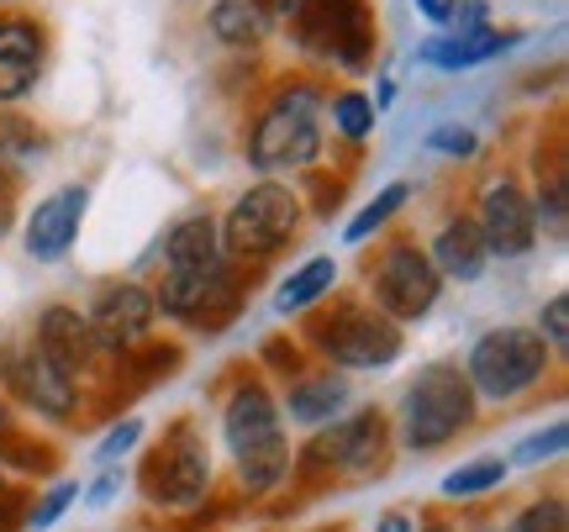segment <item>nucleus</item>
Wrapping results in <instances>:
<instances>
[{"label": "nucleus", "mask_w": 569, "mask_h": 532, "mask_svg": "<svg viewBox=\"0 0 569 532\" xmlns=\"http://www.w3.org/2000/svg\"><path fill=\"white\" fill-rule=\"evenodd\" d=\"M322 111L327 96L311 74H284L274 80L269 101L243 132V153L253 169H311L322 159Z\"/></svg>", "instance_id": "nucleus-1"}, {"label": "nucleus", "mask_w": 569, "mask_h": 532, "mask_svg": "<svg viewBox=\"0 0 569 532\" xmlns=\"http://www.w3.org/2000/svg\"><path fill=\"white\" fill-rule=\"evenodd\" d=\"M222 432L227 449L238 459V480L248 495L274 491L284 474H290V449H284V422L280 406L264 385H238L227 395L222 411Z\"/></svg>", "instance_id": "nucleus-2"}, {"label": "nucleus", "mask_w": 569, "mask_h": 532, "mask_svg": "<svg viewBox=\"0 0 569 532\" xmlns=\"http://www.w3.org/2000/svg\"><path fill=\"white\" fill-rule=\"evenodd\" d=\"M290 32L306 59H322L343 74H365L380 53L375 0H301V11L290 17Z\"/></svg>", "instance_id": "nucleus-3"}, {"label": "nucleus", "mask_w": 569, "mask_h": 532, "mask_svg": "<svg viewBox=\"0 0 569 532\" xmlns=\"http://www.w3.org/2000/svg\"><path fill=\"white\" fill-rule=\"evenodd\" d=\"M301 195L280 180H259L248 184L243 195L232 201L222 222V259L227 264H264L274 259L290 238H296V227H301Z\"/></svg>", "instance_id": "nucleus-4"}, {"label": "nucleus", "mask_w": 569, "mask_h": 532, "mask_svg": "<svg viewBox=\"0 0 569 532\" xmlns=\"http://www.w3.org/2000/svg\"><path fill=\"white\" fill-rule=\"evenodd\" d=\"M475 422V390L459 364H427L401 395V443L417 453L443 449Z\"/></svg>", "instance_id": "nucleus-5"}, {"label": "nucleus", "mask_w": 569, "mask_h": 532, "mask_svg": "<svg viewBox=\"0 0 569 532\" xmlns=\"http://www.w3.org/2000/svg\"><path fill=\"white\" fill-rule=\"evenodd\" d=\"M549 374V349L532 328H490L475 338L465 359V380L475 401H517Z\"/></svg>", "instance_id": "nucleus-6"}, {"label": "nucleus", "mask_w": 569, "mask_h": 532, "mask_svg": "<svg viewBox=\"0 0 569 532\" xmlns=\"http://www.w3.org/2000/svg\"><path fill=\"white\" fill-rule=\"evenodd\" d=\"M311 343L338 369H386L407 349L401 328L375 307H365V301H338L332 311H322L311 322Z\"/></svg>", "instance_id": "nucleus-7"}, {"label": "nucleus", "mask_w": 569, "mask_h": 532, "mask_svg": "<svg viewBox=\"0 0 569 532\" xmlns=\"http://www.w3.org/2000/svg\"><path fill=\"white\" fill-rule=\"evenodd\" d=\"M438 295H443V280H438V269L427 259V248L390 243L369 264V307L380 311V317H390L396 328L422 322L427 311L438 307Z\"/></svg>", "instance_id": "nucleus-8"}, {"label": "nucleus", "mask_w": 569, "mask_h": 532, "mask_svg": "<svg viewBox=\"0 0 569 532\" xmlns=\"http://www.w3.org/2000/svg\"><path fill=\"white\" fill-rule=\"evenodd\" d=\"M211 485V453L206 438L196 432V422H174L163 432V443L148 453V470H142V491L153 506H196Z\"/></svg>", "instance_id": "nucleus-9"}, {"label": "nucleus", "mask_w": 569, "mask_h": 532, "mask_svg": "<svg viewBox=\"0 0 569 532\" xmlns=\"http://www.w3.org/2000/svg\"><path fill=\"white\" fill-rule=\"evenodd\" d=\"M390 453V422L386 411H353V416H338L327 428L311 432V443L301 449V470H348V474H365L380 470Z\"/></svg>", "instance_id": "nucleus-10"}, {"label": "nucleus", "mask_w": 569, "mask_h": 532, "mask_svg": "<svg viewBox=\"0 0 569 532\" xmlns=\"http://www.w3.org/2000/svg\"><path fill=\"white\" fill-rule=\"evenodd\" d=\"M469 222L480 227L490 259H522V253H532V243H538L532 201L511 174H501V180H490L486 190H480V205H475Z\"/></svg>", "instance_id": "nucleus-11"}, {"label": "nucleus", "mask_w": 569, "mask_h": 532, "mask_svg": "<svg viewBox=\"0 0 569 532\" xmlns=\"http://www.w3.org/2000/svg\"><path fill=\"white\" fill-rule=\"evenodd\" d=\"M0 380L17 390V395L38 411V416H48V422H69V416H74V406H80V390H74V380H69L59 364H48V359L38 353V343L0 353Z\"/></svg>", "instance_id": "nucleus-12"}, {"label": "nucleus", "mask_w": 569, "mask_h": 532, "mask_svg": "<svg viewBox=\"0 0 569 532\" xmlns=\"http://www.w3.org/2000/svg\"><path fill=\"white\" fill-rule=\"evenodd\" d=\"M48 69V27L21 11H0V106L32 96Z\"/></svg>", "instance_id": "nucleus-13"}, {"label": "nucleus", "mask_w": 569, "mask_h": 532, "mask_svg": "<svg viewBox=\"0 0 569 532\" xmlns=\"http://www.w3.org/2000/svg\"><path fill=\"white\" fill-rule=\"evenodd\" d=\"M153 317H159L153 290L138 285V280H122V285H106L101 295H96V307H90L84 322L96 332V349H132V343L148 338Z\"/></svg>", "instance_id": "nucleus-14"}, {"label": "nucleus", "mask_w": 569, "mask_h": 532, "mask_svg": "<svg viewBox=\"0 0 569 532\" xmlns=\"http://www.w3.org/2000/svg\"><path fill=\"white\" fill-rule=\"evenodd\" d=\"M84 205H90V190H84V184H63V190H53V195H42V201L32 205L21 238H27V253H32L38 264H59L63 253L74 248Z\"/></svg>", "instance_id": "nucleus-15"}, {"label": "nucleus", "mask_w": 569, "mask_h": 532, "mask_svg": "<svg viewBox=\"0 0 569 532\" xmlns=\"http://www.w3.org/2000/svg\"><path fill=\"white\" fill-rule=\"evenodd\" d=\"M522 42V32L517 27H469V32H432V38L417 42V63H427V69H475V63H490L501 59V53H511Z\"/></svg>", "instance_id": "nucleus-16"}, {"label": "nucleus", "mask_w": 569, "mask_h": 532, "mask_svg": "<svg viewBox=\"0 0 569 532\" xmlns=\"http://www.w3.org/2000/svg\"><path fill=\"white\" fill-rule=\"evenodd\" d=\"M38 353L48 359V364H59L69 380H80L84 374V364L96 359V332H90V322H84L74 307H48L38 317Z\"/></svg>", "instance_id": "nucleus-17"}, {"label": "nucleus", "mask_w": 569, "mask_h": 532, "mask_svg": "<svg viewBox=\"0 0 569 532\" xmlns=\"http://www.w3.org/2000/svg\"><path fill=\"white\" fill-rule=\"evenodd\" d=\"M427 259H432V269H438V280H459V285L480 280L486 264H490L486 238H480V227L469 222V217H453V222L438 227V238H432V248H427Z\"/></svg>", "instance_id": "nucleus-18"}, {"label": "nucleus", "mask_w": 569, "mask_h": 532, "mask_svg": "<svg viewBox=\"0 0 569 532\" xmlns=\"http://www.w3.org/2000/svg\"><path fill=\"white\" fill-rule=\"evenodd\" d=\"M163 264L169 274H196V269H217L222 264V238H217V222L196 211V217H180L163 238Z\"/></svg>", "instance_id": "nucleus-19"}, {"label": "nucleus", "mask_w": 569, "mask_h": 532, "mask_svg": "<svg viewBox=\"0 0 569 532\" xmlns=\"http://www.w3.org/2000/svg\"><path fill=\"white\" fill-rule=\"evenodd\" d=\"M353 401V390H348L343 374H301L290 395H284V411H290V422H301V428H327V422H338L343 406Z\"/></svg>", "instance_id": "nucleus-20"}, {"label": "nucleus", "mask_w": 569, "mask_h": 532, "mask_svg": "<svg viewBox=\"0 0 569 532\" xmlns=\"http://www.w3.org/2000/svg\"><path fill=\"white\" fill-rule=\"evenodd\" d=\"M332 285H338V259H332V253H317V259L296 264L280 280V290H274V311H284V317L311 311L322 295H332Z\"/></svg>", "instance_id": "nucleus-21"}, {"label": "nucleus", "mask_w": 569, "mask_h": 532, "mask_svg": "<svg viewBox=\"0 0 569 532\" xmlns=\"http://www.w3.org/2000/svg\"><path fill=\"white\" fill-rule=\"evenodd\" d=\"M206 27H211V38L227 42L232 53H253V48H264V38H269V17L253 0H217V6L206 11Z\"/></svg>", "instance_id": "nucleus-22"}, {"label": "nucleus", "mask_w": 569, "mask_h": 532, "mask_svg": "<svg viewBox=\"0 0 569 532\" xmlns=\"http://www.w3.org/2000/svg\"><path fill=\"white\" fill-rule=\"evenodd\" d=\"M507 459H496V453H486V459H469V464H459V470L443 474V495L448 501H469V495H486L496 491V485H507Z\"/></svg>", "instance_id": "nucleus-23"}, {"label": "nucleus", "mask_w": 569, "mask_h": 532, "mask_svg": "<svg viewBox=\"0 0 569 532\" xmlns=\"http://www.w3.org/2000/svg\"><path fill=\"white\" fill-rule=\"evenodd\" d=\"M322 117H332V132L343 138V143H365L369 132H375V106H369V96L365 90H338L332 101H327V111Z\"/></svg>", "instance_id": "nucleus-24"}, {"label": "nucleus", "mask_w": 569, "mask_h": 532, "mask_svg": "<svg viewBox=\"0 0 569 532\" xmlns=\"http://www.w3.org/2000/svg\"><path fill=\"white\" fill-rule=\"evenodd\" d=\"M42 148H48V138H42L38 122H27V117H0V169L21 174Z\"/></svg>", "instance_id": "nucleus-25"}, {"label": "nucleus", "mask_w": 569, "mask_h": 532, "mask_svg": "<svg viewBox=\"0 0 569 532\" xmlns=\"http://www.w3.org/2000/svg\"><path fill=\"white\" fill-rule=\"evenodd\" d=\"M407 201H411V184H407V180L386 184V190H380V195H375V201H369L365 211H359V217L343 227V243H365V238H375L380 227L396 222V211H401Z\"/></svg>", "instance_id": "nucleus-26"}, {"label": "nucleus", "mask_w": 569, "mask_h": 532, "mask_svg": "<svg viewBox=\"0 0 569 532\" xmlns=\"http://www.w3.org/2000/svg\"><path fill=\"white\" fill-rule=\"evenodd\" d=\"M74 501H80V485H74V480H59V485H53L48 495L27 501V512H21V528H27V532H48L63 512H69V506H74Z\"/></svg>", "instance_id": "nucleus-27"}, {"label": "nucleus", "mask_w": 569, "mask_h": 532, "mask_svg": "<svg viewBox=\"0 0 569 532\" xmlns=\"http://www.w3.org/2000/svg\"><path fill=\"white\" fill-rule=\"evenodd\" d=\"M569 443V428L565 422H549V428L528 432L522 443H517V453H511V464H522V470H538V464H553L559 453H565Z\"/></svg>", "instance_id": "nucleus-28"}, {"label": "nucleus", "mask_w": 569, "mask_h": 532, "mask_svg": "<svg viewBox=\"0 0 569 532\" xmlns=\"http://www.w3.org/2000/svg\"><path fill=\"white\" fill-rule=\"evenodd\" d=\"M427 153H443V159H475L480 153V132L459 122H438L427 132Z\"/></svg>", "instance_id": "nucleus-29"}, {"label": "nucleus", "mask_w": 569, "mask_h": 532, "mask_svg": "<svg viewBox=\"0 0 569 532\" xmlns=\"http://www.w3.org/2000/svg\"><path fill=\"white\" fill-rule=\"evenodd\" d=\"M538 338H543V349L549 353H565L569 349V295H553L549 307L538 311Z\"/></svg>", "instance_id": "nucleus-30"}, {"label": "nucleus", "mask_w": 569, "mask_h": 532, "mask_svg": "<svg viewBox=\"0 0 569 532\" xmlns=\"http://www.w3.org/2000/svg\"><path fill=\"white\" fill-rule=\"evenodd\" d=\"M511 532H569V512L559 495H549V501H532L528 512L511 522Z\"/></svg>", "instance_id": "nucleus-31"}, {"label": "nucleus", "mask_w": 569, "mask_h": 532, "mask_svg": "<svg viewBox=\"0 0 569 532\" xmlns=\"http://www.w3.org/2000/svg\"><path fill=\"white\" fill-rule=\"evenodd\" d=\"M142 443V416H122V422H117V428L106 432L101 443H96V464H117V459H122V453H132Z\"/></svg>", "instance_id": "nucleus-32"}, {"label": "nucleus", "mask_w": 569, "mask_h": 532, "mask_svg": "<svg viewBox=\"0 0 569 532\" xmlns=\"http://www.w3.org/2000/svg\"><path fill=\"white\" fill-rule=\"evenodd\" d=\"M117 495H122V470H117V464H106V470L96 474V485H90V491H80V501L90 506V512H106Z\"/></svg>", "instance_id": "nucleus-33"}, {"label": "nucleus", "mask_w": 569, "mask_h": 532, "mask_svg": "<svg viewBox=\"0 0 569 532\" xmlns=\"http://www.w3.org/2000/svg\"><path fill=\"white\" fill-rule=\"evenodd\" d=\"M21 512H27V501L17 491H0V532H21Z\"/></svg>", "instance_id": "nucleus-34"}, {"label": "nucleus", "mask_w": 569, "mask_h": 532, "mask_svg": "<svg viewBox=\"0 0 569 532\" xmlns=\"http://www.w3.org/2000/svg\"><path fill=\"white\" fill-rule=\"evenodd\" d=\"M411 6H417V11L438 27V32H443L448 21H453V11H459V0H411Z\"/></svg>", "instance_id": "nucleus-35"}, {"label": "nucleus", "mask_w": 569, "mask_h": 532, "mask_svg": "<svg viewBox=\"0 0 569 532\" xmlns=\"http://www.w3.org/2000/svg\"><path fill=\"white\" fill-rule=\"evenodd\" d=\"M253 6H259L269 21H290L296 11H301V0H253Z\"/></svg>", "instance_id": "nucleus-36"}, {"label": "nucleus", "mask_w": 569, "mask_h": 532, "mask_svg": "<svg viewBox=\"0 0 569 532\" xmlns=\"http://www.w3.org/2000/svg\"><path fill=\"white\" fill-rule=\"evenodd\" d=\"M390 101H396V74H390V69H380V90H375V101H369V106H375V111H386Z\"/></svg>", "instance_id": "nucleus-37"}, {"label": "nucleus", "mask_w": 569, "mask_h": 532, "mask_svg": "<svg viewBox=\"0 0 569 532\" xmlns=\"http://www.w3.org/2000/svg\"><path fill=\"white\" fill-rule=\"evenodd\" d=\"M375 532H417V528H411L407 512H390V516H380V522H375Z\"/></svg>", "instance_id": "nucleus-38"}, {"label": "nucleus", "mask_w": 569, "mask_h": 532, "mask_svg": "<svg viewBox=\"0 0 569 532\" xmlns=\"http://www.w3.org/2000/svg\"><path fill=\"white\" fill-rule=\"evenodd\" d=\"M11 232V184H0V238Z\"/></svg>", "instance_id": "nucleus-39"}, {"label": "nucleus", "mask_w": 569, "mask_h": 532, "mask_svg": "<svg viewBox=\"0 0 569 532\" xmlns=\"http://www.w3.org/2000/svg\"><path fill=\"white\" fill-rule=\"evenodd\" d=\"M11 438V411H6V401H0V443Z\"/></svg>", "instance_id": "nucleus-40"}, {"label": "nucleus", "mask_w": 569, "mask_h": 532, "mask_svg": "<svg viewBox=\"0 0 569 532\" xmlns=\"http://www.w3.org/2000/svg\"><path fill=\"white\" fill-rule=\"evenodd\" d=\"M422 532H448V528H443V522H432V528H422Z\"/></svg>", "instance_id": "nucleus-41"}]
</instances>
